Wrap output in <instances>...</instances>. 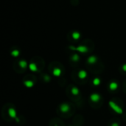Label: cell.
Returning a JSON list of instances; mask_svg holds the SVG:
<instances>
[{
	"label": "cell",
	"mask_w": 126,
	"mask_h": 126,
	"mask_svg": "<svg viewBox=\"0 0 126 126\" xmlns=\"http://www.w3.org/2000/svg\"><path fill=\"white\" fill-rule=\"evenodd\" d=\"M99 98H100V97L98 95H97V94H93L92 96V100H94V101H97L99 100Z\"/></svg>",
	"instance_id": "6da1fadb"
},
{
	"label": "cell",
	"mask_w": 126,
	"mask_h": 126,
	"mask_svg": "<svg viewBox=\"0 0 126 126\" xmlns=\"http://www.w3.org/2000/svg\"><path fill=\"white\" fill-rule=\"evenodd\" d=\"M73 37L75 39H79V37H80V33H78V32H75L74 33H73Z\"/></svg>",
	"instance_id": "7a4b0ae2"
},
{
	"label": "cell",
	"mask_w": 126,
	"mask_h": 126,
	"mask_svg": "<svg viewBox=\"0 0 126 126\" xmlns=\"http://www.w3.org/2000/svg\"><path fill=\"white\" fill-rule=\"evenodd\" d=\"M117 87V85L116 83H111V89H116Z\"/></svg>",
	"instance_id": "3957f363"
},
{
	"label": "cell",
	"mask_w": 126,
	"mask_h": 126,
	"mask_svg": "<svg viewBox=\"0 0 126 126\" xmlns=\"http://www.w3.org/2000/svg\"><path fill=\"white\" fill-rule=\"evenodd\" d=\"M61 109H62L63 111H67V110H68V106H67L66 105H63Z\"/></svg>",
	"instance_id": "277c9868"
}]
</instances>
